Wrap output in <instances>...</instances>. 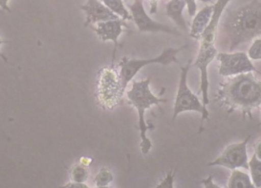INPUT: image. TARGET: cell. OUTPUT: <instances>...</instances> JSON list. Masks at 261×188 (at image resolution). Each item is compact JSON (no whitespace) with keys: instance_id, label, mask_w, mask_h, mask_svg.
<instances>
[{"instance_id":"cell-16","label":"cell","mask_w":261,"mask_h":188,"mask_svg":"<svg viewBox=\"0 0 261 188\" xmlns=\"http://www.w3.org/2000/svg\"><path fill=\"white\" fill-rule=\"evenodd\" d=\"M101 2L123 20H132L131 14L124 6L123 0H101Z\"/></svg>"},{"instance_id":"cell-10","label":"cell","mask_w":261,"mask_h":188,"mask_svg":"<svg viewBox=\"0 0 261 188\" xmlns=\"http://www.w3.org/2000/svg\"><path fill=\"white\" fill-rule=\"evenodd\" d=\"M130 10L132 20L136 24L140 32H147V33H167L169 35L180 36V33L175 29H171L169 26L164 25L162 23L156 22L151 19L146 14L144 7V0H133L132 3L128 4Z\"/></svg>"},{"instance_id":"cell-27","label":"cell","mask_w":261,"mask_h":188,"mask_svg":"<svg viewBox=\"0 0 261 188\" xmlns=\"http://www.w3.org/2000/svg\"><path fill=\"white\" fill-rule=\"evenodd\" d=\"M9 0H2V9L8 13H12V10L8 6Z\"/></svg>"},{"instance_id":"cell-1","label":"cell","mask_w":261,"mask_h":188,"mask_svg":"<svg viewBox=\"0 0 261 188\" xmlns=\"http://www.w3.org/2000/svg\"><path fill=\"white\" fill-rule=\"evenodd\" d=\"M215 102L225 107L228 115L238 110L242 113L244 120L246 117L253 120L252 111L261 106V79L250 72L220 83Z\"/></svg>"},{"instance_id":"cell-29","label":"cell","mask_w":261,"mask_h":188,"mask_svg":"<svg viewBox=\"0 0 261 188\" xmlns=\"http://www.w3.org/2000/svg\"><path fill=\"white\" fill-rule=\"evenodd\" d=\"M0 7L2 8V0H0Z\"/></svg>"},{"instance_id":"cell-6","label":"cell","mask_w":261,"mask_h":188,"mask_svg":"<svg viewBox=\"0 0 261 188\" xmlns=\"http://www.w3.org/2000/svg\"><path fill=\"white\" fill-rule=\"evenodd\" d=\"M192 60H189L186 66H180V83L178 87L175 103L173 108V117L172 121H175L179 114L183 113L186 111H195L202 115L201 118V125L200 131L203 129V122L204 121H210V112L207 109L204 108L203 103L200 101L199 98L192 93V90L189 88L187 79L189 71L192 67Z\"/></svg>"},{"instance_id":"cell-7","label":"cell","mask_w":261,"mask_h":188,"mask_svg":"<svg viewBox=\"0 0 261 188\" xmlns=\"http://www.w3.org/2000/svg\"><path fill=\"white\" fill-rule=\"evenodd\" d=\"M189 45L182 46L180 48H167L157 58L149 59V60H131L124 57L119 63V67H120L119 74L121 76L123 88L126 89L128 83L133 79V77L138 74L139 71L142 68L146 67V65L153 64V63H159L164 66L169 65L171 63L180 64L177 60L176 55L185 49H187Z\"/></svg>"},{"instance_id":"cell-13","label":"cell","mask_w":261,"mask_h":188,"mask_svg":"<svg viewBox=\"0 0 261 188\" xmlns=\"http://www.w3.org/2000/svg\"><path fill=\"white\" fill-rule=\"evenodd\" d=\"M213 13H214V5H211V6L208 5L203 8L197 14H195V16L192 20V28L190 31L191 38L199 40L201 35L203 34V32L207 28L210 23Z\"/></svg>"},{"instance_id":"cell-23","label":"cell","mask_w":261,"mask_h":188,"mask_svg":"<svg viewBox=\"0 0 261 188\" xmlns=\"http://www.w3.org/2000/svg\"><path fill=\"white\" fill-rule=\"evenodd\" d=\"M202 183L204 184V186L206 188H218L220 187L218 184H216L214 182V177L210 176L207 179H203Z\"/></svg>"},{"instance_id":"cell-26","label":"cell","mask_w":261,"mask_h":188,"mask_svg":"<svg viewBox=\"0 0 261 188\" xmlns=\"http://www.w3.org/2000/svg\"><path fill=\"white\" fill-rule=\"evenodd\" d=\"M5 43H8V40H2V39L0 38V47H1L2 44H5ZM0 58L3 60L4 62L8 63V59H7V58H6V57H5L3 53H1V52H0Z\"/></svg>"},{"instance_id":"cell-5","label":"cell","mask_w":261,"mask_h":188,"mask_svg":"<svg viewBox=\"0 0 261 188\" xmlns=\"http://www.w3.org/2000/svg\"><path fill=\"white\" fill-rule=\"evenodd\" d=\"M124 92L121 76L114 65L101 68L97 79V103L105 110H113L122 104Z\"/></svg>"},{"instance_id":"cell-9","label":"cell","mask_w":261,"mask_h":188,"mask_svg":"<svg viewBox=\"0 0 261 188\" xmlns=\"http://www.w3.org/2000/svg\"><path fill=\"white\" fill-rule=\"evenodd\" d=\"M252 136L249 135L242 143H231L228 145L222 154L214 162L210 163L208 166H223L230 170L243 168L249 169V162H248V151L247 145L250 142Z\"/></svg>"},{"instance_id":"cell-24","label":"cell","mask_w":261,"mask_h":188,"mask_svg":"<svg viewBox=\"0 0 261 188\" xmlns=\"http://www.w3.org/2000/svg\"><path fill=\"white\" fill-rule=\"evenodd\" d=\"M63 187L87 188L88 185L85 184V182H77V181H71L67 184H65Z\"/></svg>"},{"instance_id":"cell-11","label":"cell","mask_w":261,"mask_h":188,"mask_svg":"<svg viewBox=\"0 0 261 188\" xmlns=\"http://www.w3.org/2000/svg\"><path fill=\"white\" fill-rule=\"evenodd\" d=\"M90 28L96 32L97 36L99 37L101 41H113L114 43V50H113V59H112V65L115 60L116 50L118 47V38L124 32V28L128 29L129 27L125 23V20L122 18L112 19L108 21L97 23L96 27L90 25Z\"/></svg>"},{"instance_id":"cell-3","label":"cell","mask_w":261,"mask_h":188,"mask_svg":"<svg viewBox=\"0 0 261 188\" xmlns=\"http://www.w3.org/2000/svg\"><path fill=\"white\" fill-rule=\"evenodd\" d=\"M231 0H217L214 4V13L207 28L200 37L199 52L194 67L200 71V93L202 94L203 106L207 109L210 104L208 98V78H207V66L216 58L217 50L215 48L216 31L222 17L223 12Z\"/></svg>"},{"instance_id":"cell-12","label":"cell","mask_w":261,"mask_h":188,"mask_svg":"<svg viewBox=\"0 0 261 188\" xmlns=\"http://www.w3.org/2000/svg\"><path fill=\"white\" fill-rule=\"evenodd\" d=\"M81 9L86 15L85 26L121 18L99 0H87L85 5L81 6Z\"/></svg>"},{"instance_id":"cell-21","label":"cell","mask_w":261,"mask_h":188,"mask_svg":"<svg viewBox=\"0 0 261 188\" xmlns=\"http://www.w3.org/2000/svg\"><path fill=\"white\" fill-rule=\"evenodd\" d=\"M248 56L252 61H261V38L255 39L249 48Z\"/></svg>"},{"instance_id":"cell-22","label":"cell","mask_w":261,"mask_h":188,"mask_svg":"<svg viewBox=\"0 0 261 188\" xmlns=\"http://www.w3.org/2000/svg\"><path fill=\"white\" fill-rule=\"evenodd\" d=\"M175 175H176V168H174L172 171H169V173L167 174V176L165 177V179L156 185L157 188H173V182H174V179H175Z\"/></svg>"},{"instance_id":"cell-28","label":"cell","mask_w":261,"mask_h":188,"mask_svg":"<svg viewBox=\"0 0 261 188\" xmlns=\"http://www.w3.org/2000/svg\"><path fill=\"white\" fill-rule=\"evenodd\" d=\"M91 162H92V159L90 158H81V163L80 164H82V165L88 167V166L91 164Z\"/></svg>"},{"instance_id":"cell-20","label":"cell","mask_w":261,"mask_h":188,"mask_svg":"<svg viewBox=\"0 0 261 188\" xmlns=\"http://www.w3.org/2000/svg\"><path fill=\"white\" fill-rule=\"evenodd\" d=\"M160 0H148L149 4H150V15H154V14H157V10H158V2ZM196 1L197 0H186L187 2V7H188V12H189V15L191 16H194L196 14ZM199 1H203V2H212L213 0H199Z\"/></svg>"},{"instance_id":"cell-8","label":"cell","mask_w":261,"mask_h":188,"mask_svg":"<svg viewBox=\"0 0 261 188\" xmlns=\"http://www.w3.org/2000/svg\"><path fill=\"white\" fill-rule=\"evenodd\" d=\"M216 59L220 62L218 73L222 76H230L250 72H255L261 75V72L254 67L252 60L245 52L217 53Z\"/></svg>"},{"instance_id":"cell-4","label":"cell","mask_w":261,"mask_h":188,"mask_svg":"<svg viewBox=\"0 0 261 188\" xmlns=\"http://www.w3.org/2000/svg\"><path fill=\"white\" fill-rule=\"evenodd\" d=\"M150 78H146L141 82H133L132 87L129 91L126 92V96L128 99V103L135 107L138 111L139 124L141 137V151L143 154L146 155L152 147L151 141L146 137L147 130H153L154 126L151 124H147L145 120V113L146 109H150L151 106L156 105L160 108L161 103L168 102L169 99L161 98L153 95V93L149 88ZM161 109V108H160Z\"/></svg>"},{"instance_id":"cell-15","label":"cell","mask_w":261,"mask_h":188,"mask_svg":"<svg viewBox=\"0 0 261 188\" xmlns=\"http://www.w3.org/2000/svg\"><path fill=\"white\" fill-rule=\"evenodd\" d=\"M228 187L253 188L254 187L251 177L238 169H233L228 181Z\"/></svg>"},{"instance_id":"cell-25","label":"cell","mask_w":261,"mask_h":188,"mask_svg":"<svg viewBox=\"0 0 261 188\" xmlns=\"http://www.w3.org/2000/svg\"><path fill=\"white\" fill-rule=\"evenodd\" d=\"M253 148H254V154L257 158L261 159V141L257 142L253 145Z\"/></svg>"},{"instance_id":"cell-17","label":"cell","mask_w":261,"mask_h":188,"mask_svg":"<svg viewBox=\"0 0 261 188\" xmlns=\"http://www.w3.org/2000/svg\"><path fill=\"white\" fill-rule=\"evenodd\" d=\"M249 170L254 187H261V159L257 158L255 154H253L249 160Z\"/></svg>"},{"instance_id":"cell-19","label":"cell","mask_w":261,"mask_h":188,"mask_svg":"<svg viewBox=\"0 0 261 188\" xmlns=\"http://www.w3.org/2000/svg\"><path fill=\"white\" fill-rule=\"evenodd\" d=\"M113 180H114V176L112 172L108 168L102 167L100 168L99 173L97 174L96 178L94 179V182L96 187H108Z\"/></svg>"},{"instance_id":"cell-2","label":"cell","mask_w":261,"mask_h":188,"mask_svg":"<svg viewBox=\"0 0 261 188\" xmlns=\"http://www.w3.org/2000/svg\"><path fill=\"white\" fill-rule=\"evenodd\" d=\"M221 29L227 38L229 52L261 36L260 1L252 0L237 10L228 11L221 23Z\"/></svg>"},{"instance_id":"cell-14","label":"cell","mask_w":261,"mask_h":188,"mask_svg":"<svg viewBox=\"0 0 261 188\" xmlns=\"http://www.w3.org/2000/svg\"><path fill=\"white\" fill-rule=\"evenodd\" d=\"M186 5V0H169L166 6V14L182 30L188 31V23L186 22L183 16V10Z\"/></svg>"},{"instance_id":"cell-30","label":"cell","mask_w":261,"mask_h":188,"mask_svg":"<svg viewBox=\"0 0 261 188\" xmlns=\"http://www.w3.org/2000/svg\"><path fill=\"white\" fill-rule=\"evenodd\" d=\"M260 111H261V107H260ZM261 125V121H260V123H259V124H258V126H260Z\"/></svg>"},{"instance_id":"cell-18","label":"cell","mask_w":261,"mask_h":188,"mask_svg":"<svg viewBox=\"0 0 261 188\" xmlns=\"http://www.w3.org/2000/svg\"><path fill=\"white\" fill-rule=\"evenodd\" d=\"M70 180L77 182H85L89 178V170L87 166L82 164H77L70 169Z\"/></svg>"}]
</instances>
